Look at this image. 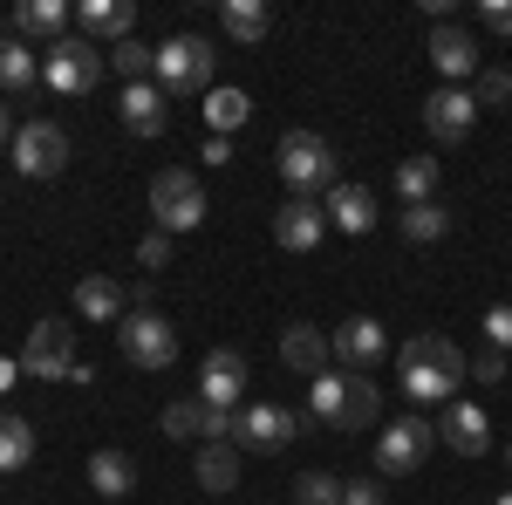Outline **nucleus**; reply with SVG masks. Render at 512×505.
I'll return each instance as SVG.
<instances>
[{"instance_id": "1", "label": "nucleus", "mask_w": 512, "mask_h": 505, "mask_svg": "<svg viewBox=\"0 0 512 505\" xmlns=\"http://www.w3.org/2000/svg\"><path fill=\"white\" fill-rule=\"evenodd\" d=\"M396 369H403V396L410 403H458V383L472 376V355L458 349L451 335H410L403 349H396Z\"/></svg>"}, {"instance_id": "2", "label": "nucleus", "mask_w": 512, "mask_h": 505, "mask_svg": "<svg viewBox=\"0 0 512 505\" xmlns=\"http://www.w3.org/2000/svg\"><path fill=\"white\" fill-rule=\"evenodd\" d=\"M376 383L369 376H349V369H321L315 383H308V417L321 430H335V437H355V430L376 424Z\"/></svg>"}, {"instance_id": "3", "label": "nucleus", "mask_w": 512, "mask_h": 505, "mask_svg": "<svg viewBox=\"0 0 512 505\" xmlns=\"http://www.w3.org/2000/svg\"><path fill=\"white\" fill-rule=\"evenodd\" d=\"M280 185L287 198H315V192H335L342 185V157L321 130H287L280 137Z\"/></svg>"}, {"instance_id": "4", "label": "nucleus", "mask_w": 512, "mask_h": 505, "mask_svg": "<svg viewBox=\"0 0 512 505\" xmlns=\"http://www.w3.org/2000/svg\"><path fill=\"white\" fill-rule=\"evenodd\" d=\"M110 69V48H96L89 35H62L48 55H41V82L55 89V96H89L96 82Z\"/></svg>"}, {"instance_id": "5", "label": "nucleus", "mask_w": 512, "mask_h": 505, "mask_svg": "<svg viewBox=\"0 0 512 505\" xmlns=\"http://www.w3.org/2000/svg\"><path fill=\"white\" fill-rule=\"evenodd\" d=\"M151 219H158V233H192L205 226V185H198L185 164H171L151 178Z\"/></svg>"}, {"instance_id": "6", "label": "nucleus", "mask_w": 512, "mask_h": 505, "mask_svg": "<svg viewBox=\"0 0 512 505\" xmlns=\"http://www.w3.org/2000/svg\"><path fill=\"white\" fill-rule=\"evenodd\" d=\"M212 69H219V48H212L205 35H171L158 48V89H164V96L212 89Z\"/></svg>"}, {"instance_id": "7", "label": "nucleus", "mask_w": 512, "mask_h": 505, "mask_svg": "<svg viewBox=\"0 0 512 505\" xmlns=\"http://www.w3.org/2000/svg\"><path fill=\"white\" fill-rule=\"evenodd\" d=\"M14 362H21L28 383H69V376H76V328H69V321H41L35 335L21 342Z\"/></svg>"}, {"instance_id": "8", "label": "nucleus", "mask_w": 512, "mask_h": 505, "mask_svg": "<svg viewBox=\"0 0 512 505\" xmlns=\"http://www.w3.org/2000/svg\"><path fill=\"white\" fill-rule=\"evenodd\" d=\"M117 349H123L130 369H171V362H178V328H171L158 308L151 314H123L117 321Z\"/></svg>"}, {"instance_id": "9", "label": "nucleus", "mask_w": 512, "mask_h": 505, "mask_svg": "<svg viewBox=\"0 0 512 505\" xmlns=\"http://www.w3.org/2000/svg\"><path fill=\"white\" fill-rule=\"evenodd\" d=\"M14 164H21V178H62V164H69V130L55 117H35L14 130Z\"/></svg>"}, {"instance_id": "10", "label": "nucleus", "mask_w": 512, "mask_h": 505, "mask_svg": "<svg viewBox=\"0 0 512 505\" xmlns=\"http://www.w3.org/2000/svg\"><path fill=\"white\" fill-rule=\"evenodd\" d=\"M315 417L308 410H287V403H253L246 417H239V451H253V458H274L294 444V430H308Z\"/></svg>"}, {"instance_id": "11", "label": "nucleus", "mask_w": 512, "mask_h": 505, "mask_svg": "<svg viewBox=\"0 0 512 505\" xmlns=\"http://www.w3.org/2000/svg\"><path fill=\"white\" fill-rule=\"evenodd\" d=\"M431 451H437V424L431 417H396V424L376 437V471H383V478H403V471L424 465Z\"/></svg>"}, {"instance_id": "12", "label": "nucleus", "mask_w": 512, "mask_h": 505, "mask_svg": "<svg viewBox=\"0 0 512 505\" xmlns=\"http://www.w3.org/2000/svg\"><path fill=\"white\" fill-rule=\"evenodd\" d=\"M164 437H205V444H239V410H219L205 396L164 403Z\"/></svg>"}, {"instance_id": "13", "label": "nucleus", "mask_w": 512, "mask_h": 505, "mask_svg": "<svg viewBox=\"0 0 512 505\" xmlns=\"http://www.w3.org/2000/svg\"><path fill=\"white\" fill-rule=\"evenodd\" d=\"M328 342H335V362H342L349 376H369V369L390 355V335H383V321H376V314H349Z\"/></svg>"}, {"instance_id": "14", "label": "nucleus", "mask_w": 512, "mask_h": 505, "mask_svg": "<svg viewBox=\"0 0 512 505\" xmlns=\"http://www.w3.org/2000/svg\"><path fill=\"white\" fill-rule=\"evenodd\" d=\"M431 62H437V76L451 82V89L478 82V41H472V28H458V21H431Z\"/></svg>"}, {"instance_id": "15", "label": "nucleus", "mask_w": 512, "mask_h": 505, "mask_svg": "<svg viewBox=\"0 0 512 505\" xmlns=\"http://www.w3.org/2000/svg\"><path fill=\"white\" fill-rule=\"evenodd\" d=\"M472 123H478V103H472V89H431L424 96V130H431L437 144H465L472 137Z\"/></svg>"}, {"instance_id": "16", "label": "nucleus", "mask_w": 512, "mask_h": 505, "mask_svg": "<svg viewBox=\"0 0 512 505\" xmlns=\"http://www.w3.org/2000/svg\"><path fill=\"white\" fill-rule=\"evenodd\" d=\"M280 362H287L294 376H308V383H315L321 369L335 362V342L321 335L315 321H287V328H280Z\"/></svg>"}, {"instance_id": "17", "label": "nucleus", "mask_w": 512, "mask_h": 505, "mask_svg": "<svg viewBox=\"0 0 512 505\" xmlns=\"http://www.w3.org/2000/svg\"><path fill=\"white\" fill-rule=\"evenodd\" d=\"M437 444L458 451V458H485V451H492V424H485V410H478V403H444Z\"/></svg>"}, {"instance_id": "18", "label": "nucleus", "mask_w": 512, "mask_h": 505, "mask_svg": "<svg viewBox=\"0 0 512 505\" xmlns=\"http://www.w3.org/2000/svg\"><path fill=\"white\" fill-rule=\"evenodd\" d=\"M321 233H328V212H321L315 198H287L274 212V239L287 246V253H315Z\"/></svg>"}, {"instance_id": "19", "label": "nucleus", "mask_w": 512, "mask_h": 505, "mask_svg": "<svg viewBox=\"0 0 512 505\" xmlns=\"http://www.w3.org/2000/svg\"><path fill=\"white\" fill-rule=\"evenodd\" d=\"M76 314L96 321V328H117L123 314H130V287L110 280V273H89V280H76Z\"/></svg>"}, {"instance_id": "20", "label": "nucleus", "mask_w": 512, "mask_h": 505, "mask_svg": "<svg viewBox=\"0 0 512 505\" xmlns=\"http://www.w3.org/2000/svg\"><path fill=\"white\" fill-rule=\"evenodd\" d=\"M239 389H246V355H239V349H212L205 362H198V396H205V403L233 410Z\"/></svg>"}, {"instance_id": "21", "label": "nucleus", "mask_w": 512, "mask_h": 505, "mask_svg": "<svg viewBox=\"0 0 512 505\" xmlns=\"http://www.w3.org/2000/svg\"><path fill=\"white\" fill-rule=\"evenodd\" d=\"M164 117H171V96L158 82H123V130L130 137H164Z\"/></svg>"}, {"instance_id": "22", "label": "nucleus", "mask_w": 512, "mask_h": 505, "mask_svg": "<svg viewBox=\"0 0 512 505\" xmlns=\"http://www.w3.org/2000/svg\"><path fill=\"white\" fill-rule=\"evenodd\" d=\"M76 28L89 41H110V48H117V41L137 35V7H130V0H82V7H76Z\"/></svg>"}, {"instance_id": "23", "label": "nucleus", "mask_w": 512, "mask_h": 505, "mask_svg": "<svg viewBox=\"0 0 512 505\" xmlns=\"http://www.w3.org/2000/svg\"><path fill=\"white\" fill-rule=\"evenodd\" d=\"M321 212H328V226H335V233H349V239L376 233V192H369V185H335Z\"/></svg>"}, {"instance_id": "24", "label": "nucleus", "mask_w": 512, "mask_h": 505, "mask_svg": "<svg viewBox=\"0 0 512 505\" xmlns=\"http://www.w3.org/2000/svg\"><path fill=\"white\" fill-rule=\"evenodd\" d=\"M69 21H76V14H69V0H21V7H14V41H48V48H55V41L69 35Z\"/></svg>"}, {"instance_id": "25", "label": "nucleus", "mask_w": 512, "mask_h": 505, "mask_svg": "<svg viewBox=\"0 0 512 505\" xmlns=\"http://www.w3.org/2000/svg\"><path fill=\"white\" fill-rule=\"evenodd\" d=\"M89 492H96V499H130V492H137L130 451H96V458H89Z\"/></svg>"}, {"instance_id": "26", "label": "nucleus", "mask_w": 512, "mask_h": 505, "mask_svg": "<svg viewBox=\"0 0 512 505\" xmlns=\"http://www.w3.org/2000/svg\"><path fill=\"white\" fill-rule=\"evenodd\" d=\"M437 185H444V164H437V157H403V164H396V198H403V205H431Z\"/></svg>"}, {"instance_id": "27", "label": "nucleus", "mask_w": 512, "mask_h": 505, "mask_svg": "<svg viewBox=\"0 0 512 505\" xmlns=\"http://www.w3.org/2000/svg\"><path fill=\"white\" fill-rule=\"evenodd\" d=\"M192 478L205 485V492H239V451L233 444H205L198 465H192Z\"/></svg>"}, {"instance_id": "28", "label": "nucleus", "mask_w": 512, "mask_h": 505, "mask_svg": "<svg viewBox=\"0 0 512 505\" xmlns=\"http://www.w3.org/2000/svg\"><path fill=\"white\" fill-rule=\"evenodd\" d=\"M246 117H253V96H246V89H212V96H205V123H212V137L246 130Z\"/></svg>"}, {"instance_id": "29", "label": "nucleus", "mask_w": 512, "mask_h": 505, "mask_svg": "<svg viewBox=\"0 0 512 505\" xmlns=\"http://www.w3.org/2000/svg\"><path fill=\"white\" fill-rule=\"evenodd\" d=\"M451 226H458V219H451V212H444V205H403V239H410V246H437V239H451Z\"/></svg>"}, {"instance_id": "30", "label": "nucleus", "mask_w": 512, "mask_h": 505, "mask_svg": "<svg viewBox=\"0 0 512 505\" xmlns=\"http://www.w3.org/2000/svg\"><path fill=\"white\" fill-rule=\"evenodd\" d=\"M219 21H226V35H233V41H267V28H274L267 0H226Z\"/></svg>"}, {"instance_id": "31", "label": "nucleus", "mask_w": 512, "mask_h": 505, "mask_svg": "<svg viewBox=\"0 0 512 505\" xmlns=\"http://www.w3.org/2000/svg\"><path fill=\"white\" fill-rule=\"evenodd\" d=\"M110 69H117L123 82H158V48H144V41L130 35L110 48Z\"/></svg>"}, {"instance_id": "32", "label": "nucleus", "mask_w": 512, "mask_h": 505, "mask_svg": "<svg viewBox=\"0 0 512 505\" xmlns=\"http://www.w3.org/2000/svg\"><path fill=\"white\" fill-rule=\"evenodd\" d=\"M35 458V430H28V417H7L0 410V471H21Z\"/></svg>"}, {"instance_id": "33", "label": "nucleus", "mask_w": 512, "mask_h": 505, "mask_svg": "<svg viewBox=\"0 0 512 505\" xmlns=\"http://www.w3.org/2000/svg\"><path fill=\"white\" fill-rule=\"evenodd\" d=\"M41 76V55H28V41H0V89H28Z\"/></svg>"}, {"instance_id": "34", "label": "nucleus", "mask_w": 512, "mask_h": 505, "mask_svg": "<svg viewBox=\"0 0 512 505\" xmlns=\"http://www.w3.org/2000/svg\"><path fill=\"white\" fill-rule=\"evenodd\" d=\"M294 505H342V478L335 471H301L294 478Z\"/></svg>"}, {"instance_id": "35", "label": "nucleus", "mask_w": 512, "mask_h": 505, "mask_svg": "<svg viewBox=\"0 0 512 505\" xmlns=\"http://www.w3.org/2000/svg\"><path fill=\"white\" fill-rule=\"evenodd\" d=\"M472 103H478V110H499V103H512V76H506V69H478Z\"/></svg>"}, {"instance_id": "36", "label": "nucleus", "mask_w": 512, "mask_h": 505, "mask_svg": "<svg viewBox=\"0 0 512 505\" xmlns=\"http://www.w3.org/2000/svg\"><path fill=\"white\" fill-rule=\"evenodd\" d=\"M137 267H144V273L171 267V233H144V239H137Z\"/></svg>"}, {"instance_id": "37", "label": "nucleus", "mask_w": 512, "mask_h": 505, "mask_svg": "<svg viewBox=\"0 0 512 505\" xmlns=\"http://www.w3.org/2000/svg\"><path fill=\"white\" fill-rule=\"evenodd\" d=\"M485 349H499V355L512 349V308H506V301H499V308H485Z\"/></svg>"}, {"instance_id": "38", "label": "nucleus", "mask_w": 512, "mask_h": 505, "mask_svg": "<svg viewBox=\"0 0 512 505\" xmlns=\"http://www.w3.org/2000/svg\"><path fill=\"white\" fill-rule=\"evenodd\" d=\"M342 505H390L383 478H342Z\"/></svg>"}, {"instance_id": "39", "label": "nucleus", "mask_w": 512, "mask_h": 505, "mask_svg": "<svg viewBox=\"0 0 512 505\" xmlns=\"http://www.w3.org/2000/svg\"><path fill=\"white\" fill-rule=\"evenodd\" d=\"M472 376H478V383H506V355H499V349H478L472 355Z\"/></svg>"}, {"instance_id": "40", "label": "nucleus", "mask_w": 512, "mask_h": 505, "mask_svg": "<svg viewBox=\"0 0 512 505\" xmlns=\"http://www.w3.org/2000/svg\"><path fill=\"white\" fill-rule=\"evenodd\" d=\"M478 21H485V28H499V35H512V0H485V7H478Z\"/></svg>"}, {"instance_id": "41", "label": "nucleus", "mask_w": 512, "mask_h": 505, "mask_svg": "<svg viewBox=\"0 0 512 505\" xmlns=\"http://www.w3.org/2000/svg\"><path fill=\"white\" fill-rule=\"evenodd\" d=\"M233 157V137H205V164H226Z\"/></svg>"}, {"instance_id": "42", "label": "nucleus", "mask_w": 512, "mask_h": 505, "mask_svg": "<svg viewBox=\"0 0 512 505\" xmlns=\"http://www.w3.org/2000/svg\"><path fill=\"white\" fill-rule=\"evenodd\" d=\"M14 376H21V362H7V355H0V396H7V383H14Z\"/></svg>"}, {"instance_id": "43", "label": "nucleus", "mask_w": 512, "mask_h": 505, "mask_svg": "<svg viewBox=\"0 0 512 505\" xmlns=\"http://www.w3.org/2000/svg\"><path fill=\"white\" fill-rule=\"evenodd\" d=\"M14 144V117H7V103H0V151Z\"/></svg>"}, {"instance_id": "44", "label": "nucleus", "mask_w": 512, "mask_h": 505, "mask_svg": "<svg viewBox=\"0 0 512 505\" xmlns=\"http://www.w3.org/2000/svg\"><path fill=\"white\" fill-rule=\"evenodd\" d=\"M492 505H512V492H499V499H492Z\"/></svg>"}, {"instance_id": "45", "label": "nucleus", "mask_w": 512, "mask_h": 505, "mask_svg": "<svg viewBox=\"0 0 512 505\" xmlns=\"http://www.w3.org/2000/svg\"><path fill=\"white\" fill-rule=\"evenodd\" d=\"M506 465H512V444H506Z\"/></svg>"}]
</instances>
